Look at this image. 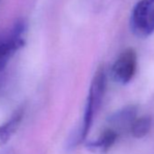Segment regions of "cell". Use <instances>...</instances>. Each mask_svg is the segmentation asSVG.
Listing matches in <instances>:
<instances>
[{
    "mask_svg": "<svg viewBox=\"0 0 154 154\" xmlns=\"http://www.w3.org/2000/svg\"><path fill=\"white\" fill-rule=\"evenodd\" d=\"M105 89L106 74L103 66H100L95 71L94 78L91 83L82 126L74 133V135H72V140L77 145H79L86 139L90 128L92 126L94 118L102 104Z\"/></svg>",
    "mask_w": 154,
    "mask_h": 154,
    "instance_id": "cell-1",
    "label": "cell"
},
{
    "mask_svg": "<svg viewBox=\"0 0 154 154\" xmlns=\"http://www.w3.org/2000/svg\"><path fill=\"white\" fill-rule=\"evenodd\" d=\"M131 27L139 37H148L154 33V0H140L134 6Z\"/></svg>",
    "mask_w": 154,
    "mask_h": 154,
    "instance_id": "cell-2",
    "label": "cell"
},
{
    "mask_svg": "<svg viewBox=\"0 0 154 154\" xmlns=\"http://www.w3.org/2000/svg\"><path fill=\"white\" fill-rule=\"evenodd\" d=\"M137 54L134 49L127 48L122 51L112 67L113 80L121 85L128 84L137 70Z\"/></svg>",
    "mask_w": 154,
    "mask_h": 154,
    "instance_id": "cell-3",
    "label": "cell"
},
{
    "mask_svg": "<svg viewBox=\"0 0 154 154\" xmlns=\"http://www.w3.org/2000/svg\"><path fill=\"white\" fill-rule=\"evenodd\" d=\"M137 112L138 109L135 105H128L115 112L108 119L109 123L112 126L111 129L114 130L118 133L128 129L131 130L132 123L137 119Z\"/></svg>",
    "mask_w": 154,
    "mask_h": 154,
    "instance_id": "cell-4",
    "label": "cell"
},
{
    "mask_svg": "<svg viewBox=\"0 0 154 154\" xmlns=\"http://www.w3.org/2000/svg\"><path fill=\"white\" fill-rule=\"evenodd\" d=\"M118 134L119 133L117 131L111 128L106 129L101 133L97 140L89 141L87 143V148L94 153L105 154L115 143L118 138Z\"/></svg>",
    "mask_w": 154,
    "mask_h": 154,
    "instance_id": "cell-5",
    "label": "cell"
},
{
    "mask_svg": "<svg viewBox=\"0 0 154 154\" xmlns=\"http://www.w3.org/2000/svg\"><path fill=\"white\" fill-rule=\"evenodd\" d=\"M24 108L20 107L6 122L0 125V144H6L17 132L24 118Z\"/></svg>",
    "mask_w": 154,
    "mask_h": 154,
    "instance_id": "cell-6",
    "label": "cell"
},
{
    "mask_svg": "<svg viewBox=\"0 0 154 154\" xmlns=\"http://www.w3.org/2000/svg\"><path fill=\"white\" fill-rule=\"evenodd\" d=\"M151 118L149 116H142L134 121L131 125V132L135 138H142L146 136L151 129Z\"/></svg>",
    "mask_w": 154,
    "mask_h": 154,
    "instance_id": "cell-7",
    "label": "cell"
}]
</instances>
